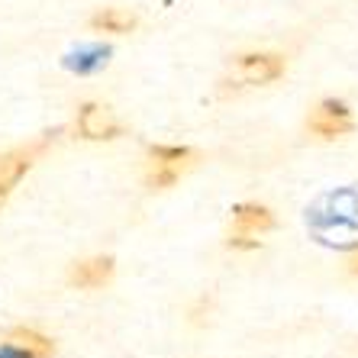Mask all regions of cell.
Here are the masks:
<instances>
[{
	"mask_svg": "<svg viewBox=\"0 0 358 358\" xmlns=\"http://www.w3.org/2000/svg\"><path fill=\"white\" fill-rule=\"evenodd\" d=\"M194 155L191 149L184 145H155L145 159V184L152 191H165L178 181L181 175H187L194 168Z\"/></svg>",
	"mask_w": 358,
	"mask_h": 358,
	"instance_id": "6da1fadb",
	"label": "cell"
},
{
	"mask_svg": "<svg viewBox=\"0 0 358 358\" xmlns=\"http://www.w3.org/2000/svg\"><path fill=\"white\" fill-rule=\"evenodd\" d=\"M268 229H275V213L262 203H239L233 210V245L239 249H255L259 242L252 239V236H262Z\"/></svg>",
	"mask_w": 358,
	"mask_h": 358,
	"instance_id": "7a4b0ae2",
	"label": "cell"
},
{
	"mask_svg": "<svg viewBox=\"0 0 358 358\" xmlns=\"http://www.w3.org/2000/svg\"><path fill=\"white\" fill-rule=\"evenodd\" d=\"M307 126H310V133L320 136V139H339V136L355 129V120H352V110L342 100H323L310 113Z\"/></svg>",
	"mask_w": 358,
	"mask_h": 358,
	"instance_id": "3957f363",
	"label": "cell"
},
{
	"mask_svg": "<svg viewBox=\"0 0 358 358\" xmlns=\"http://www.w3.org/2000/svg\"><path fill=\"white\" fill-rule=\"evenodd\" d=\"M284 59L275 52H249V55H239L233 65V75L239 84H268L278 81L284 75Z\"/></svg>",
	"mask_w": 358,
	"mask_h": 358,
	"instance_id": "277c9868",
	"label": "cell"
},
{
	"mask_svg": "<svg viewBox=\"0 0 358 358\" xmlns=\"http://www.w3.org/2000/svg\"><path fill=\"white\" fill-rule=\"evenodd\" d=\"M78 133H81V139L103 142V139H117L123 133V126H120V120L113 117L110 107H103V103H84L78 110Z\"/></svg>",
	"mask_w": 358,
	"mask_h": 358,
	"instance_id": "5b68a950",
	"label": "cell"
},
{
	"mask_svg": "<svg viewBox=\"0 0 358 358\" xmlns=\"http://www.w3.org/2000/svg\"><path fill=\"white\" fill-rule=\"evenodd\" d=\"M113 259L110 255H94V259L78 262L71 271H68V284L71 287H81V291H94V287H103V284L113 281Z\"/></svg>",
	"mask_w": 358,
	"mask_h": 358,
	"instance_id": "8992f818",
	"label": "cell"
},
{
	"mask_svg": "<svg viewBox=\"0 0 358 358\" xmlns=\"http://www.w3.org/2000/svg\"><path fill=\"white\" fill-rule=\"evenodd\" d=\"M7 342L10 345H17L26 358H52L55 355V342H52L49 336L36 333V329H26V326L13 329V333L7 336Z\"/></svg>",
	"mask_w": 358,
	"mask_h": 358,
	"instance_id": "52a82bcc",
	"label": "cell"
},
{
	"mask_svg": "<svg viewBox=\"0 0 358 358\" xmlns=\"http://www.w3.org/2000/svg\"><path fill=\"white\" fill-rule=\"evenodd\" d=\"M33 149H20V152H7V155H0V187H13L20 178L29 171L33 165Z\"/></svg>",
	"mask_w": 358,
	"mask_h": 358,
	"instance_id": "ba28073f",
	"label": "cell"
},
{
	"mask_svg": "<svg viewBox=\"0 0 358 358\" xmlns=\"http://www.w3.org/2000/svg\"><path fill=\"white\" fill-rule=\"evenodd\" d=\"M136 26V17L133 13H126V10L120 7H103L100 13H94L91 17V29L94 33H129Z\"/></svg>",
	"mask_w": 358,
	"mask_h": 358,
	"instance_id": "9c48e42d",
	"label": "cell"
},
{
	"mask_svg": "<svg viewBox=\"0 0 358 358\" xmlns=\"http://www.w3.org/2000/svg\"><path fill=\"white\" fill-rule=\"evenodd\" d=\"M0 358H26V355L17 349V345H10V342H3V345H0Z\"/></svg>",
	"mask_w": 358,
	"mask_h": 358,
	"instance_id": "30bf717a",
	"label": "cell"
},
{
	"mask_svg": "<svg viewBox=\"0 0 358 358\" xmlns=\"http://www.w3.org/2000/svg\"><path fill=\"white\" fill-rule=\"evenodd\" d=\"M349 268H352V275H358V252H355V255H352V259H349Z\"/></svg>",
	"mask_w": 358,
	"mask_h": 358,
	"instance_id": "8fae6325",
	"label": "cell"
},
{
	"mask_svg": "<svg viewBox=\"0 0 358 358\" xmlns=\"http://www.w3.org/2000/svg\"><path fill=\"white\" fill-rule=\"evenodd\" d=\"M3 200H7V187H0V207H3Z\"/></svg>",
	"mask_w": 358,
	"mask_h": 358,
	"instance_id": "7c38bea8",
	"label": "cell"
}]
</instances>
